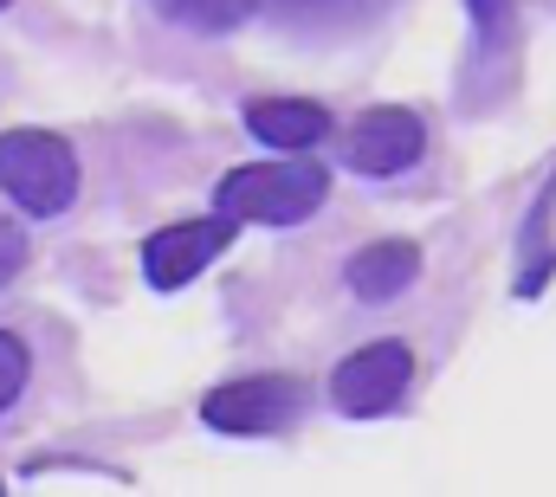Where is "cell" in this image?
<instances>
[{
	"label": "cell",
	"mask_w": 556,
	"mask_h": 497,
	"mask_svg": "<svg viewBox=\"0 0 556 497\" xmlns=\"http://www.w3.org/2000/svg\"><path fill=\"white\" fill-rule=\"evenodd\" d=\"M420 149H427V129H420L415 111H369L350 129V168L356 175H402L420 162Z\"/></svg>",
	"instance_id": "obj_6"
},
{
	"label": "cell",
	"mask_w": 556,
	"mask_h": 497,
	"mask_svg": "<svg viewBox=\"0 0 556 497\" xmlns=\"http://www.w3.org/2000/svg\"><path fill=\"white\" fill-rule=\"evenodd\" d=\"M247 129H253L266 149H278V155H304V149L324 142L330 111L311 104V98H253V104H247Z\"/></svg>",
	"instance_id": "obj_7"
},
{
	"label": "cell",
	"mask_w": 556,
	"mask_h": 497,
	"mask_svg": "<svg viewBox=\"0 0 556 497\" xmlns=\"http://www.w3.org/2000/svg\"><path fill=\"white\" fill-rule=\"evenodd\" d=\"M227 246H233V220H227V214L162 227V233H149V246H142V278H149L155 291H181V284H194Z\"/></svg>",
	"instance_id": "obj_5"
},
{
	"label": "cell",
	"mask_w": 556,
	"mask_h": 497,
	"mask_svg": "<svg viewBox=\"0 0 556 497\" xmlns=\"http://www.w3.org/2000/svg\"><path fill=\"white\" fill-rule=\"evenodd\" d=\"M20 265H26V233H20V220L0 214V284H13Z\"/></svg>",
	"instance_id": "obj_12"
},
{
	"label": "cell",
	"mask_w": 556,
	"mask_h": 497,
	"mask_svg": "<svg viewBox=\"0 0 556 497\" xmlns=\"http://www.w3.org/2000/svg\"><path fill=\"white\" fill-rule=\"evenodd\" d=\"M330 194V168L324 162H253L233 168L214 188V207L227 220H260V227H298L324 207Z\"/></svg>",
	"instance_id": "obj_1"
},
{
	"label": "cell",
	"mask_w": 556,
	"mask_h": 497,
	"mask_svg": "<svg viewBox=\"0 0 556 497\" xmlns=\"http://www.w3.org/2000/svg\"><path fill=\"white\" fill-rule=\"evenodd\" d=\"M260 0H168V13H181L188 26H240Z\"/></svg>",
	"instance_id": "obj_9"
},
{
	"label": "cell",
	"mask_w": 556,
	"mask_h": 497,
	"mask_svg": "<svg viewBox=\"0 0 556 497\" xmlns=\"http://www.w3.org/2000/svg\"><path fill=\"white\" fill-rule=\"evenodd\" d=\"M343 278H350V291L363 304H389V297H402L420 278V246L415 240H376V246H363L350 258Z\"/></svg>",
	"instance_id": "obj_8"
},
{
	"label": "cell",
	"mask_w": 556,
	"mask_h": 497,
	"mask_svg": "<svg viewBox=\"0 0 556 497\" xmlns=\"http://www.w3.org/2000/svg\"><path fill=\"white\" fill-rule=\"evenodd\" d=\"M472 7V33L485 39V46H498V39H511V20H518V0H466Z\"/></svg>",
	"instance_id": "obj_10"
},
{
	"label": "cell",
	"mask_w": 556,
	"mask_h": 497,
	"mask_svg": "<svg viewBox=\"0 0 556 497\" xmlns=\"http://www.w3.org/2000/svg\"><path fill=\"white\" fill-rule=\"evenodd\" d=\"M408 374H415V349L408 343H369V349H356L343 369L330 374V400L343 413L369 420V413H389L408 394Z\"/></svg>",
	"instance_id": "obj_4"
},
{
	"label": "cell",
	"mask_w": 556,
	"mask_h": 497,
	"mask_svg": "<svg viewBox=\"0 0 556 497\" xmlns=\"http://www.w3.org/2000/svg\"><path fill=\"white\" fill-rule=\"evenodd\" d=\"M298 407H304V387H298L291 374H253V381L214 387V394L201 400V420H207L214 433L253 439V433H278L285 420H298Z\"/></svg>",
	"instance_id": "obj_3"
},
{
	"label": "cell",
	"mask_w": 556,
	"mask_h": 497,
	"mask_svg": "<svg viewBox=\"0 0 556 497\" xmlns=\"http://www.w3.org/2000/svg\"><path fill=\"white\" fill-rule=\"evenodd\" d=\"M20 387H26V343L0 330V407L20 400Z\"/></svg>",
	"instance_id": "obj_11"
},
{
	"label": "cell",
	"mask_w": 556,
	"mask_h": 497,
	"mask_svg": "<svg viewBox=\"0 0 556 497\" xmlns=\"http://www.w3.org/2000/svg\"><path fill=\"white\" fill-rule=\"evenodd\" d=\"M0 7H7V0H0Z\"/></svg>",
	"instance_id": "obj_13"
},
{
	"label": "cell",
	"mask_w": 556,
	"mask_h": 497,
	"mask_svg": "<svg viewBox=\"0 0 556 497\" xmlns=\"http://www.w3.org/2000/svg\"><path fill=\"white\" fill-rule=\"evenodd\" d=\"M0 188L20 214H65L78 201V155L52 129H7L0 136Z\"/></svg>",
	"instance_id": "obj_2"
}]
</instances>
